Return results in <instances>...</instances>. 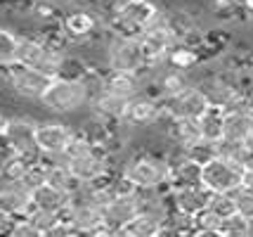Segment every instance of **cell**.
Wrapping results in <instances>:
<instances>
[{
    "mask_svg": "<svg viewBox=\"0 0 253 237\" xmlns=\"http://www.w3.org/2000/svg\"><path fill=\"white\" fill-rule=\"evenodd\" d=\"M90 100H92V93L83 79L57 76L50 81L47 91L38 102L43 104L45 112L55 114V116H69V114H78L81 109L90 107Z\"/></svg>",
    "mask_w": 253,
    "mask_h": 237,
    "instance_id": "cell-1",
    "label": "cell"
},
{
    "mask_svg": "<svg viewBox=\"0 0 253 237\" xmlns=\"http://www.w3.org/2000/svg\"><path fill=\"white\" fill-rule=\"evenodd\" d=\"M123 173L130 178L140 190H170V164L166 154H154V152H140L126 161Z\"/></svg>",
    "mask_w": 253,
    "mask_h": 237,
    "instance_id": "cell-2",
    "label": "cell"
},
{
    "mask_svg": "<svg viewBox=\"0 0 253 237\" xmlns=\"http://www.w3.org/2000/svg\"><path fill=\"white\" fill-rule=\"evenodd\" d=\"M104 67L109 71H132L140 74L147 67L140 36L111 31V38L104 46Z\"/></svg>",
    "mask_w": 253,
    "mask_h": 237,
    "instance_id": "cell-3",
    "label": "cell"
},
{
    "mask_svg": "<svg viewBox=\"0 0 253 237\" xmlns=\"http://www.w3.org/2000/svg\"><path fill=\"white\" fill-rule=\"evenodd\" d=\"M159 7L152 0H119L111 10V31L140 36L159 19Z\"/></svg>",
    "mask_w": 253,
    "mask_h": 237,
    "instance_id": "cell-4",
    "label": "cell"
},
{
    "mask_svg": "<svg viewBox=\"0 0 253 237\" xmlns=\"http://www.w3.org/2000/svg\"><path fill=\"white\" fill-rule=\"evenodd\" d=\"M2 152H12L19 157L36 161L43 157L41 147H38V121L31 116H12L7 121L5 136L0 140Z\"/></svg>",
    "mask_w": 253,
    "mask_h": 237,
    "instance_id": "cell-5",
    "label": "cell"
},
{
    "mask_svg": "<svg viewBox=\"0 0 253 237\" xmlns=\"http://www.w3.org/2000/svg\"><path fill=\"white\" fill-rule=\"evenodd\" d=\"M0 71H2V81H5L7 91L22 100H41L52 81L36 67L19 64V62H12L10 67L0 69Z\"/></svg>",
    "mask_w": 253,
    "mask_h": 237,
    "instance_id": "cell-6",
    "label": "cell"
},
{
    "mask_svg": "<svg viewBox=\"0 0 253 237\" xmlns=\"http://www.w3.org/2000/svg\"><path fill=\"white\" fill-rule=\"evenodd\" d=\"M175 43H180V38L173 31V26H170L166 14H159V19L154 24H149L140 34V46H142L144 59L152 67L166 64V57L175 47Z\"/></svg>",
    "mask_w": 253,
    "mask_h": 237,
    "instance_id": "cell-7",
    "label": "cell"
},
{
    "mask_svg": "<svg viewBox=\"0 0 253 237\" xmlns=\"http://www.w3.org/2000/svg\"><path fill=\"white\" fill-rule=\"evenodd\" d=\"M244 166L230 157L218 154L201 166V183L211 192H234L244 185Z\"/></svg>",
    "mask_w": 253,
    "mask_h": 237,
    "instance_id": "cell-8",
    "label": "cell"
},
{
    "mask_svg": "<svg viewBox=\"0 0 253 237\" xmlns=\"http://www.w3.org/2000/svg\"><path fill=\"white\" fill-rule=\"evenodd\" d=\"M76 136L74 126L64 124L59 119H45L38 121V147L43 152V157H59L64 154L69 142Z\"/></svg>",
    "mask_w": 253,
    "mask_h": 237,
    "instance_id": "cell-9",
    "label": "cell"
},
{
    "mask_svg": "<svg viewBox=\"0 0 253 237\" xmlns=\"http://www.w3.org/2000/svg\"><path fill=\"white\" fill-rule=\"evenodd\" d=\"M209 107H211L209 97L197 83H192L189 88L177 93L175 97L164 100V112L170 119H199Z\"/></svg>",
    "mask_w": 253,
    "mask_h": 237,
    "instance_id": "cell-10",
    "label": "cell"
},
{
    "mask_svg": "<svg viewBox=\"0 0 253 237\" xmlns=\"http://www.w3.org/2000/svg\"><path fill=\"white\" fill-rule=\"evenodd\" d=\"M59 26H62V34L69 43H85L97 36L99 19L90 10H71L59 17Z\"/></svg>",
    "mask_w": 253,
    "mask_h": 237,
    "instance_id": "cell-11",
    "label": "cell"
},
{
    "mask_svg": "<svg viewBox=\"0 0 253 237\" xmlns=\"http://www.w3.org/2000/svg\"><path fill=\"white\" fill-rule=\"evenodd\" d=\"M142 211V202H140V192L130 194V197H114L104 209V226L111 230V235H121V230L130 223L135 216Z\"/></svg>",
    "mask_w": 253,
    "mask_h": 237,
    "instance_id": "cell-12",
    "label": "cell"
},
{
    "mask_svg": "<svg viewBox=\"0 0 253 237\" xmlns=\"http://www.w3.org/2000/svg\"><path fill=\"white\" fill-rule=\"evenodd\" d=\"M211 194L213 192L204 183H199V185H187V188H173V190H168L166 197H168L170 209L182 211V214H187V216H197L209 206Z\"/></svg>",
    "mask_w": 253,
    "mask_h": 237,
    "instance_id": "cell-13",
    "label": "cell"
},
{
    "mask_svg": "<svg viewBox=\"0 0 253 237\" xmlns=\"http://www.w3.org/2000/svg\"><path fill=\"white\" fill-rule=\"evenodd\" d=\"M164 102L149 95V93H140L128 102V114L126 119L130 121L135 128H147V126H156L164 119Z\"/></svg>",
    "mask_w": 253,
    "mask_h": 237,
    "instance_id": "cell-14",
    "label": "cell"
},
{
    "mask_svg": "<svg viewBox=\"0 0 253 237\" xmlns=\"http://www.w3.org/2000/svg\"><path fill=\"white\" fill-rule=\"evenodd\" d=\"M128 102L126 97H119V95H114L109 91H102L95 93L92 95V100H90V114L99 119V121H104V124H116V121H123L126 119V114H128Z\"/></svg>",
    "mask_w": 253,
    "mask_h": 237,
    "instance_id": "cell-15",
    "label": "cell"
},
{
    "mask_svg": "<svg viewBox=\"0 0 253 237\" xmlns=\"http://www.w3.org/2000/svg\"><path fill=\"white\" fill-rule=\"evenodd\" d=\"M0 209L7 216H26L31 209V190L19 181H0Z\"/></svg>",
    "mask_w": 253,
    "mask_h": 237,
    "instance_id": "cell-16",
    "label": "cell"
},
{
    "mask_svg": "<svg viewBox=\"0 0 253 237\" xmlns=\"http://www.w3.org/2000/svg\"><path fill=\"white\" fill-rule=\"evenodd\" d=\"M104 91L114 93L119 97H126V100H132L135 95L144 93V79L142 74H132V71H109L104 74Z\"/></svg>",
    "mask_w": 253,
    "mask_h": 237,
    "instance_id": "cell-17",
    "label": "cell"
},
{
    "mask_svg": "<svg viewBox=\"0 0 253 237\" xmlns=\"http://www.w3.org/2000/svg\"><path fill=\"white\" fill-rule=\"evenodd\" d=\"M45 41H47V38H45ZM66 59H69V52H66L64 41H47L41 59L36 62V69L43 71L47 79H57V76L64 74Z\"/></svg>",
    "mask_w": 253,
    "mask_h": 237,
    "instance_id": "cell-18",
    "label": "cell"
},
{
    "mask_svg": "<svg viewBox=\"0 0 253 237\" xmlns=\"http://www.w3.org/2000/svg\"><path fill=\"white\" fill-rule=\"evenodd\" d=\"M253 131V114L249 107L242 109H225V128H222V140L230 142H244L249 133Z\"/></svg>",
    "mask_w": 253,
    "mask_h": 237,
    "instance_id": "cell-19",
    "label": "cell"
},
{
    "mask_svg": "<svg viewBox=\"0 0 253 237\" xmlns=\"http://www.w3.org/2000/svg\"><path fill=\"white\" fill-rule=\"evenodd\" d=\"M71 197L74 194H69V192L45 183V185H41V188H36L31 192V204L38 206V209H45V211H52V214H62L66 206L71 204Z\"/></svg>",
    "mask_w": 253,
    "mask_h": 237,
    "instance_id": "cell-20",
    "label": "cell"
},
{
    "mask_svg": "<svg viewBox=\"0 0 253 237\" xmlns=\"http://www.w3.org/2000/svg\"><path fill=\"white\" fill-rule=\"evenodd\" d=\"M201 183V166L189 157L180 159L175 164H170V181L168 188H187V185H199Z\"/></svg>",
    "mask_w": 253,
    "mask_h": 237,
    "instance_id": "cell-21",
    "label": "cell"
},
{
    "mask_svg": "<svg viewBox=\"0 0 253 237\" xmlns=\"http://www.w3.org/2000/svg\"><path fill=\"white\" fill-rule=\"evenodd\" d=\"M201 62V52L197 46H189V43H175V47L168 52L166 57V64L173 69H182V71H192Z\"/></svg>",
    "mask_w": 253,
    "mask_h": 237,
    "instance_id": "cell-22",
    "label": "cell"
},
{
    "mask_svg": "<svg viewBox=\"0 0 253 237\" xmlns=\"http://www.w3.org/2000/svg\"><path fill=\"white\" fill-rule=\"evenodd\" d=\"M45 43H47V41H45L43 36H19L14 62L36 67V62L41 59V55H43V50H45Z\"/></svg>",
    "mask_w": 253,
    "mask_h": 237,
    "instance_id": "cell-23",
    "label": "cell"
},
{
    "mask_svg": "<svg viewBox=\"0 0 253 237\" xmlns=\"http://www.w3.org/2000/svg\"><path fill=\"white\" fill-rule=\"evenodd\" d=\"M199 126H201V136L206 140L218 142L222 140V128H225V109L222 107H213L211 104L206 112L199 116Z\"/></svg>",
    "mask_w": 253,
    "mask_h": 237,
    "instance_id": "cell-24",
    "label": "cell"
},
{
    "mask_svg": "<svg viewBox=\"0 0 253 237\" xmlns=\"http://www.w3.org/2000/svg\"><path fill=\"white\" fill-rule=\"evenodd\" d=\"M29 164L31 161L19 157V154L2 152V157H0V181H22Z\"/></svg>",
    "mask_w": 253,
    "mask_h": 237,
    "instance_id": "cell-25",
    "label": "cell"
},
{
    "mask_svg": "<svg viewBox=\"0 0 253 237\" xmlns=\"http://www.w3.org/2000/svg\"><path fill=\"white\" fill-rule=\"evenodd\" d=\"M220 223H222L220 216H215L209 206H206L201 214L194 216V235H199V237H222L220 235Z\"/></svg>",
    "mask_w": 253,
    "mask_h": 237,
    "instance_id": "cell-26",
    "label": "cell"
},
{
    "mask_svg": "<svg viewBox=\"0 0 253 237\" xmlns=\"http://www.w3.org/2000/svg\"><path fill=\"white\" fill-rule=\"evenodd\" d=\"M17 43H19V34H14L10 26H0V69L10 67L14 62Z\"/></svg>",
    "mask_w": 253,
    "mask_h": 237,
    "instance_id": "cell-27",
    "label": "cell"
},
{
    "mask_svg": "<svg viewBox=\"0 0 253 237\" xmlns=\"http://www.w3.org/2000/svg\"><path fill=\"white\" fill-rule=\"evenodd\" d=\"M187 157L192 159V161H197L199 166H204V164H209L211 159L218 157V142L201 138L199 142H194V145L187 147Z\"/></svg>",
    "mask_w": 253,
    "mask_h": 237,
    "instance_id": "cell-28",
    "label": "cell"
},
{
    "mask_svg": "<svg viewBox=\"0 0 253 237\" xmlns=\"http://www.w3.org/2000/svg\"><path fill=\"white\" fill-rule=\"evenodd\" d=\"M19 183H24V188H29L31 192L47 183V166H45L43 157L29 164V169H26V173H24V178Z\"/></svg>",
    "mask_w": 253,
    "mask_h": 237,
    "instance_id": "cell-29",
    "label": "cell"
},
{
    "mask_svg": "<svg viewBox=\"0 0 253 237\" xmlns=\"http://www.w3.org/2000/svg\"><path fill=\"white\" fill-rule=\"evenodd\" d=\"M209 209L215 216H220V218H227V216L237 214L234 194H232V192H213V194H211V202H209Z\"/></svg>",
    "mask_w": 253,
    "mask_h": 237,
    "instance_id": "cell-30",
    "label": "cell"
},
{
    "mask_svg": "<svg viewBox=\"0 0 253 237\" xmlns=\"http://www.w3.org/2000/svg\"><path fill=\"white\" fill-rule=\"evenodd\" d=\"M220 235L222 237H249V218L242 216L239 211L227 216V218H222Z\"/></svg>",
    "mask_w": 253,
    "mask_h": 237,
    "instance_id": "cell-31",
    "label": "cell"
},
{
    "mask_svg": "<svg viewBox=\"0 0 253 237\" xmlns=\"http://www.w3.org/2000/svg\"><path fill=\"white\" fill-rule=\"evenodd\" d=\"M26 218H31V223L41 233H43V237L50 233V228L55 226L57 221H59V214H52V211H45V209H38V206H33L29 209V214H26Z\"/></svg>",
    "mask_w": 253,
    "mask_h": 237,
    "instance_id": "cell-32",
    "label": "cell"
},
{
    "mask_svg": "<svg viewBox=\"0 0 253 237\" xmlns=\"http://www.w3.org/2000/svg\"><path fill=\"white\" fill-rule=\"evenodd\" d=\"M7 235L10 237H43V233L33 226L31 218L17 216V218H12L10 228H7Z\"/></svg>",
    "mask_w": 253,
    "mask_h": 237,
    "instance_id": "cell-33",
    "label": "cell"
},
{
    "mask_svg": "<svg viewBox=\"0 0 253 237\" xmlns=\"http://www.w3.org/2000/svg\"><path fill=\"white\" fill-rule=\"evenodd\" d=\"M232 194H234V202H237V211L251 221L253 218V188L242 185L239 190H234Z\"/></svg>",
    "mask_w": 253,
    "mask_h": 237,
    "instance_id": "cell-34",
    "label": "cell"
},
{
    "mask_svg": "<svg viewBox=\"0 0 253 237\" xmlns=\"http://www.w3.org/2000/svg\"><path fill=\"white\" fill-rule=\"evenodd\" d=\"M69 235H81V233L76 230V226H74L71 221H66V218L59 216V221L50 228V233H47L45 237H69Z\"/></svg>",
    "mask_w": 253,
    "mask_h": 237,
    "instance_id": "cell-35",
    "label": "cell"
},
{
    "mask_svg": "<svg viewBox=\"0 0 253 237\" xmlns=\"http://www.w3.org/2000/svg\"><path fill=\"white\" fill-rule=\"evenodd\" d=\"M234 161H239L244 166V171H253V149L242 145V149H239V154L234 157Z\"/></svg>",
    "mask_w": 253,
    "mask_h": 237,
    "instance_id": "cell-36",
    "label": "cell"
},
{
    "mask_svg": "<svg viewBox=\"0 0 253 237\" xmlns=\"http://www.w3.org/2000/svg\"><path fill=\"white\" fill-rule=\"evenodd\" d=\"M12 223V216H7L2 209H0V235H7V228Z\"/></svg>",
    "mask_w": 253,
    "mask_h": 237,
    "instance_id": "cell-37",
    "label": "cell"
},
{
    "mask_svg": "<svg viewBox=\"0 0 253 237\" xmlns=\"http://www.w3.org/2000/svg\"><path fill=\"white\" fill-rule=\"evenodd\" d=\"M7 121H10V116H5V114L0 112V140L5 136V128H7Z\"/></svg>",
    "mask_w": 253,
    "mask_h": 237,
    "instance_id": "cell-38",
    "label": "cell"
},
{
    "mask_svg": "<svg viewBox=\"0 0 253 237\" xmlns=\"http://www.w3.org/2000/svg\"><path fill=\"white\" fill-rule=\"evenodd\" d=\"M244 185L253 188V171H246V173H244Z\"/></svg>",
    "mask_w": 253,
    "mask_h": 237,
    "instance_id": "cell-39",
    "label": "cell"
},
{
    "mask_svg": "<svg viewBox=\"0 0 253 237\" xmlns=\"http://www.w3.org/2000/svg\"><path fill=\"white\" fill-rule=\"evenodd\" d=\"M239 2H242V7L246 12H253V0H239Z\"/></svg>",
    "mask_w": 253,
    "mask_h": 237,
    "instance_id": "cell-40",
    "label": "cell"
},
{
    "mask_svg": "<svg viewBox=\"0 0 253 237\" xmlns=\"http://www.w3.org/2000/svg\"><path fill=\"white\" fill-rule=\"evenodd\" d=\"M244 145H246V147H251V149H253V131H251V133H249V138L244 140Z\"/></svg>",
    "mask_w": 253,
    "mask_h": 237,
    "instance_id": "cell-41",
    "label": "cell"
}]
</instances>
